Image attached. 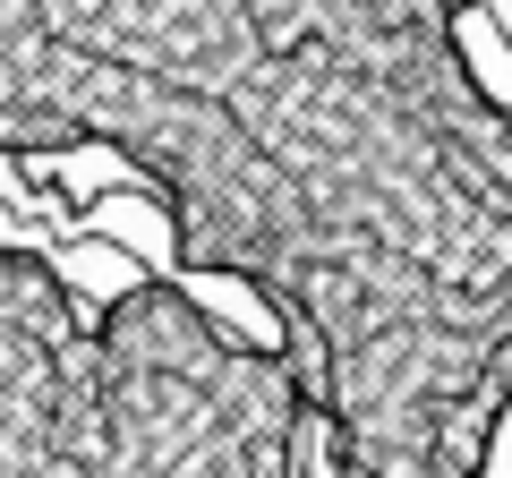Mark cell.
<instances>
[{
  "label": "cell",
  "instance_id": "cell-1",
  "mask_svg": "<svg viewBox=\"0 0 512 478\" xmlns=\"http://www.w3.org/2000/svg\"><path fill=\"white\" fill-rule=\"evenodd\" d=\"M453 0H0V163L111 154L248 282L325 478H487L512 427V103Z\"/></svg>",
  "mask_w": 512,
  "mask_h": 478
},
{
  "label": "cell",
  "instance_id": "cell-2",
  "mask_svg": "<svg viewBox=\"0 0 512 478\" xmlns=\"http://www.w3.org/2000/svg\"><path fill=\"white\" fill-rule=\"evenodd\" d=\"M308 436L299 359L180 274L86 308L43 248H0V478H299Z\"/></svg>",
  "mask_w": 512,
  "mask_h": 478
}]
</instances>
